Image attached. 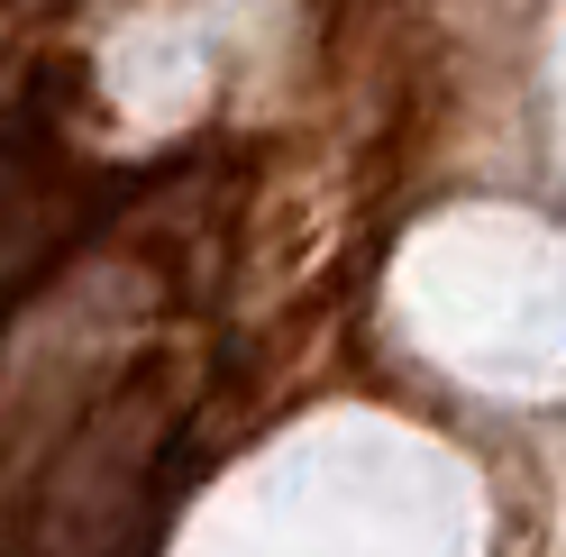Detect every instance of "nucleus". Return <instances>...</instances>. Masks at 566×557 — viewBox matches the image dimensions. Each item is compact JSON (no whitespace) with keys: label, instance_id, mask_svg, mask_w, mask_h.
<instances>
[{"label":"nucleus","instance_id":"f03ea898","mask_svg":"<svg viewBox=\"0 0 566 557\" xmlns=\"http://www.w3.org/2000/svg\"><path fill=\"white\" fill-rule=\"evenodd\" d=\"M92 220H101V183L64 137L46 119L0 128V329L92 238Z\"/></svg>","mask_w":566,"mask_h":557},{"label":"nucleus","instance_id":"f257e3e1","mask_svg":"<svg viewBox=\"0 0 566 557\" xmlns=\"http://www.w3.org/2000/svg\"><path fill=\"white\" fill-rule=\"evenodd\" d=\"M165 448H174V385L165 375H137V385H119L74 430V448L38 484V521H28L38 557H111V548H128L137 521H147Z\"/></svg>","mask_w":566,"mask_h":557}]
</instances>
